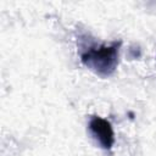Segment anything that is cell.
<instances>
[{
    "label": "cell",
    "instance_id": "7a4b0ae2",
    "mask_svg": "<svg viewBox=\"0 0 156 156\" xmlns=\"http://www.w3.org/2000/svg\"><path fill=\"white\" fill-rule=\"evenodd\" d=\"M89 129L91 135L99 143V145L105 149L110 150L115 143V133L111 127V123L101 117H91L89 122Z\"/></svg>",
    "mask_w": 156,
    "mask_h": 156
},
{
    "label": "cell",
    "instance_id": "6da1fadb",
    "mask_svg": "<svg viewBox=\"0 0 156 156\" xmlns=\"http://www.w3.org/2000/svg\"><path fill=\"white\" fill-rule=\"evenodd\" d=\"M82 62L100 76L111 74L118 62V46L112 44L110 46H101L89 49L82 55Z\"/></svg>",
    "mask_w": 156,
    "mask_h": 156
}]
</instances>
